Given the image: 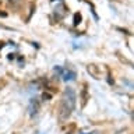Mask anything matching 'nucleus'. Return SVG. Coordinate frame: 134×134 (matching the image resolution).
I'll list each match as a JSON object with an SVG mask.
<instances>
[{
    "label": "nucleus",
    "instance_id": "f257e3e1",
    "mask_svg": "<svg viewBox=\"0 0 134 134\" xmlns=\"http://www.w3.org/2000/svg\"><path fill=\"white\" fill-rule=\"evenodd\" d=\"M73 110H74V109L71 108L64 99H62L60 105H59V119H60V120H67L70 117V115L73 113Z\"/></svg>",
    "mask_w": 134,
    "mask_h": 134
},
{
    "label": "nucleus",
    "instance_id": "423d86ee",
    "mask_svg": "<svg viewBox=\"0 0 134 134\" xmlns=\"http://www.w3.org/2000/svg\"><path fill=\"white\" fill-rule=\"evenodd\" d=\"M50 99H52V94H49V92H43V94H42V100L48 102Z\"/></svg>",
    "mask_w": 134,
    "mask_h": 134
},
{
    "label": "nucleus",
    "instance_id": "7ed1b4c3",
    "mask_svg": "<svg viewBox=\"0 0 134 134\" xmlns=\"http://www.w3.org/2000/svg\"><path fill=\"white\" fill-rule=\"evenodd\" d=\"M38 110H39V102L36 99H31L29 100V105H28V112H29V116H35Z\"/></svg>",
    "mask_w": 134,
    "mask_h": 134
},
{
    "label": "nucleus",
    "instance_id": "20e7f679",
    "mask_svg": "<svg viewBox=\"0 0 134 134\" xmlns=\"http://www.w3.org/2000/svg\"><path fill=\"white\" fill-rule=\"evenodd\" d=\"M63 78H64L66 81H69V80H74L75 78V73H74V71H63Z\"/></svg>",
    "mask_w": 134,
    "mask_h": 134
},
{
    "label": "nucleus",
    "instance_id": "f03ea898",
    "mask_svg": "<svg viewBox=\"0 0 134 134\" xmlns=\"http://www.w3.org/2000/svg\"><path fill=\"white\" fill-rule=\"evenodd\" d=\"M63 99H64L73 109L75 108V92H74L73 88H66L64 94H63Z\"/></svg>",
    "mask_w": 134,
    "mask_h": 134
},
{
    "label": "nucleus",
    "instance_id": "39448f33",
    "mask_svg": "<svg viewBox=\"0 0 134 134\" xmlns=\"http://www.w3.org/2000/svg\"><path fill=\"white\" fill-rule=\"evenodd\" d=\"M81 20H82L81 14H80V13H75L74 17H73V23H74V25H78L80 23H81Z\"/></svg>",
    "mask_w": 134,
    "mask_h": 134
}]
</instances>
